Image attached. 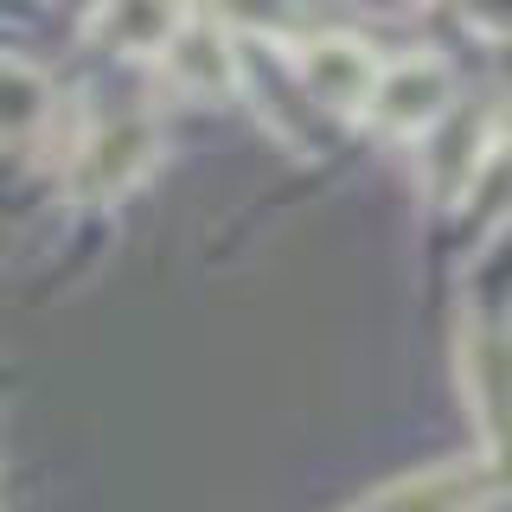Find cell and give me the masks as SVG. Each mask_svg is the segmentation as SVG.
<instances>
[{
	"label": "cell",
	"instance_id": "1",
	"mask_svg": "<svg viewBox=\"0 0 512 512\" xmlns=\"http://www.w3.org/2000/svg\"><path fill=\"white\" fill-rule=\"evenodd\" d=\"M461 397L493 461L512 455V314H468L455 340Z\"/></svg>",
	"mask_w": 512,
	"mask_h": 512
},
{
	"label": "cell",
	"instance_id": "2",
	"mask_svg": "<svg viewBox=\"0 0 512 512\" xmlns=\"http://www.w3.org/2000/svg\"><path fill=\"white\" fill-rule=\"evenodd\" d=\"M160 160V128L141 109H116L77 141L71 154V199L77 205H109L122 192H135Z\"/></svg>",
	"mask_w": 512,
	"mask_h": 512
},
{
	"label": "cell",
	"instance_id": "3",
	"mask_svg": "<svg viewBox=\"0 0 512 512\" xmlns=\"http://www.w3.org/2000/svg\"><path fill=\"white\" fill-rule=\"evenodd\" d=\"M455 116V71L436 58V52H410V58H391L378 77V96L365 109V122L384 128L391 141H423Z\"/></svg>",
	"mask_w": 512,
	"mask_h": 512
},
{
	"label": "cell",
	"instance_id": "4",
	"mask_svg": "<svg viewBox=\"0 0 512 512\" xmlns=\"http://www.w3.org/2000/svg\"><path fill=\"white\" fill-rule=\"evenodd\" d=\"M506 468L500 461H442V468H416L391 487H378L372 500L352 512H493L506 500Z\"/></svg>",
	"mask_w": 512,
	"mask_h": 512
},
{
	"label": "cell",
	"instance_id": "5",
	"mask_svg": "<svg viewBox=\"0 0 512 512\" xmlns=\"http://www.w3.org/2000/svg\"><path fill=\"white\" fill-rule=\"evenodd\" d=\"M295 77L320 109H333V116H365L372 96H378L384 58L365 39H352V32H314V39L295 45Z\"/></svg>",
	"mask_w": 512,
	"mask_h": 512
},
{
	"label": "cell",
	"instance_id": "6",
	"mask_svg": "<svg viewBox=\"0 0 512 512\" xmlns=\"http://www.w3.org/2000/svg\"><path fill=\"white\" fill-rule=\"evenodd\" d=\"M160 71H167L180 90H192V96L244 90V52H237L231 26H224L218 13H186L180 32L167 39V52H160Z\"/></svg>",
	"mask_w": 512,
	"mask_h": 512
},
{
	"label": "cell",
	"instance_id": "7",
	"mask_svg": "<svg viewBox=\"0 0 512 512\" xmlns=\"http://www.w3.org/2000/svg\"><path fill=\"white\" fill-rule=\"evenodd\" d=\"M52 116V84L39 64L0 52V148H26Z\"/></svg>",
	"mask_w": 512,
	"mask_h": 512
},
{
	"label": "cell",
	"instance_id": "8",
	"mask_svg": "<svg viewBox=\"0 0 512 512\" xmlns=\"http://www.w3.org/2000/svg\"><path fill=\"white\" fill-rule=\"evenodd\" d=\"M180 20H186L180 7H103L90 13V39H103L109 52H128V58H160Z\"/></svg>",
	"mask_w": 512,
	"mask_h": 512
}]
</instances>
